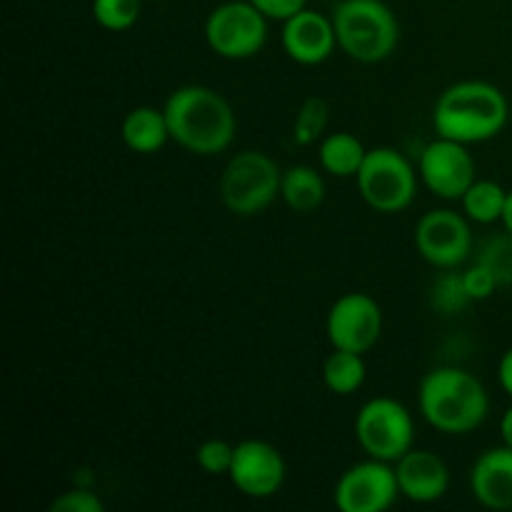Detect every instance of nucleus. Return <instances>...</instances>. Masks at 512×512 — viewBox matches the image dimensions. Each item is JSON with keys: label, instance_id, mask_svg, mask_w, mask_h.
<instances>
[{"label": "nucleus", "instance_id": "nucleus-12", "mask_svg": "<svg viewBox=\"0 0 512 512\" xmlns=\"http://www.w3.org/2000/svg\"><path fill=\"white\" fill-rule=\"evenodd\" d=\"M285 475H288V465L273 443L250 438L235 445L228 478L240 495L253 500L273 498L283 490Z\"/></svg>", "mask_w": 512, "mask_h": 512}, {"label": "nucleus", "instance_id": "nucleus-25", "mask_svg": "<svg viewBox=\"0 0 512 512\" xmlns=\"http://www.w3.org/2000/svg\"><path fill=\"white\" fill-rule=\"evenodd\" d=\"M478 263L488 265L500 280V285L512 283V233L503 238H493L483 245L478 255Z\"/></svg>", "mask_w": 512, "mask_h": 512}, {"label": "nucleus", "instance_id": "nucleus-30", "mask_svg": "<svg viewBox=\"0 0 512 512\" xmlns=\"http://www.w3.org/2000/svg\"><path fill=\"white\" fill-rule=\"evenodd\" d=\"M498 380H500V388L512 398V348L505 350V355L500 358L498 365Z\"/></svg>", "mask_w": 512, "mask_h": 512}, {"label": "nucleus", "instance_id": "nucleus-23", "mask_svg": "<svg viewBox=\"0 0 512 512\" xmlns=\"http://www.w3.org/2000/svg\"><path fill=\"white\" fill-rule=\"evenodd\" d=\"M90 13L100 28L123 33L140 20V0H93Z\"/></svg>", "mask_w": 512, "mask_h": 512}, {"label": "nucleus", "instance_id": "nucleus-32", "mask_svg": "<svg viewBox=\"0 0 512 512\" xmlns=\"http://www.w3.org/2000/svg\"><path fill=\"white\" fill-rule=\"evenodd\" d=\"M503 225H505V233H512V190H508V203H505Z\"/></svg>", "mask_w": 512, "mask_h": 512}, {"label": "nucleus", "instance_id": "nucleus-5", "mask_svg": "<svg viewBox=\"0 0 512 512\" xmlns=\"http://www.w3.org/2000/svg\"><path fill=\"white\" fill-rule=\"evenodd\" d=\"M278 163L263 150H240L225 165L218 193L225 208L238 218H253L268 210L280 195Z\"/></svg>", "mask_w": 512, "mask_h": 512}, {"label": "nucleus", "instance_id": "nucleus-19", "mask_svg": "<svg viewBox=\"0 0 512 512\" xmlns=\"http://www.w3.org/2000/svg\"><path fill=\"white\" fill-rule=\"evenodd\" d=\"M280 198L295 213H313L325 200V180L310 165H293L283 170Z\"/></svg>", "mask_w": 512, "mask_h": 512}, {"label": "nucleus", "instance_id": "nucleus-17", "mask_svg": "<svg viewBox=\"0 0 512 512\" xmlns=\"http://www.w3.org/2000/svg\"><path fill=\"white\" fill-rule=\"evenodd\" d=\"M120 138H123L125 148L140 155H153L163 150L170 140L165 110L153 108V105L133 108L120 123Z\"/></svg>", "mask_w": 512, "mask_h": 512}, {"label": "nucleus", "instance_id": "nucleus-9", "mask_svg": "<svg viewBox=\"0 0 512 512\" xmlns=\"http://www.w3.org/2000/svg\"><path fill=\"white\" fill-rule=\"evenodd\" d=\"M400 498L395 465L385 460H360L338 478L333 490L340 512H385Z\"/></svg>", "mask_w": 512, "mask_h": 512}, {"label": "nucleus", "instance_id": "nucleus-24", "mask_svg": "<svg viewBox=\"0 0 512 512\" xmlns=\"http://www.w3.org/2000/svg\"><path fill=\"white\" fill-rule=\"evenodd\" d=\"M430 300H433V308L445 315L458 313L465 305L473 303V298H470L468 290H465L463 273L440 275V278L435 280L433 290H430Z\"/></svg>", "mask_w": 512, "mask_h": 512}, {"label": "nucleus", "instance_id": "nucleus-28", "mask_svg": "<svg viewBox=\"0 0 512 512\" xmlns=\"http://www.w3.org/2000/svg\"><path fill=\"white\" fill-rule=\"evenodd\" d=\"M463 283L473 300H488L500 288V280L495 278L493 270L488 265L478 263V260L468 270H463Z\"/></svg>", "mask_w": 512, "mask_h": 512}, {"label": "nucleus", "instance_id": "nucleus-7", "mask_svg": "<svg viewBox=\"0 0 512 512\" xmlns=\"http://www.w3.org/2000/svg\"><path fill=\"white\" fill-rule=\"evenodd\" d=\"M355 440L368 458L395 465L413 450V415L395 398L368 400L355 415Z\"/></svg>", "mask_w": 512, "mask_h": 512}, {"label": "nucleus", "instance_id": "nucleus-16", "mask_svg": "<svg viewBox=\"0 0 512 512\" xmlns=\"http://www.w3.org/2000/svg\"><path fill=\"white\" fill-rule=\"evenodd\" d=\"M470 493L483 508L512 510V448H490L475 460L470 468Z\"/></svg>", "mask_w": 512, "mask_h": 512}, {"label": "nucleus", "instance_id": "nucleus-21", "mask_svg": "<svg viewBox=\"0 0 512 512\" xmlns=\"http://www.w3.org/2000/svg\"><path fill=\"white\" fill-rule=\"evenodd\" d=\"M463 203V213L468 215V220L480 225H493L503 223L505 203H508V190L500 183L488 178H475V183L465 190V195L460 198Z\"/></svg>", "mask_w": 512, "mask_h": 512}, {"label": "nucleus", "instance_id": "nucleus-8", "mask_svg": "<svg viewBox=\"0 0 512 512\" xmlns=\"http://www.w3.org/2000/svg\"><path fill=\"white\" fill-rule=\"evenodd\" d=\"M205 43L225 60L255 58L268 43V18L250 0H228L210 10Z\"/></svg>", "mask_w": 512, "mask_h": 512}, {"label": "nucleus", "instance_id": "nucleus-14", "mask_svg": "<svg viewBox=\"0 0 512 512\" xmlns=\"http://www.w3.org/2000/svg\"><path fill=\"white\" fill-rule=\"evenodd\" d=\"M283 48L298 65H320L338 48L333 18L318 10L303 8L293 18L283 20Z\"/></svg>", "mask_w": 512, "mask_h": 512}, {"label": "nucleus", "instance_id": "nucleus-6", "mask_svg": "<svg viewBox=\"0 0 512 512\" xmlns=\"http://www.w3.org/2000/svg\"><path fill=\"white\" fill-rule=\"evenodd\" d=\"M355 183L368 208L385 215L403 213L418 193V173L410 160L388 145L368 150Z\"/></svg>", "mask_w": 512, "mask_h": 512}, {"label": "nucleus", "instance_id": "nucleus-20", "mask_svg": "<svg viewBox=\"0 0 512 512\" xmlns=\"http://www.w3.org/2000/svg\"><path fill=\"white\" fill-rule=\"evenodd\" d=\"M368 378V365H365L363 353L353 350H338L325 358L323 363V383L330 393L335 395H353L358 393Z\"/></svg>", "mask_w": 512, "mask_h": 512}, {"label": "nucleus", "instance_id": "nucleus-2", "mask_svg": "<svg viewBox=\"0 0 512 512\" xmlns=\"http://www.w3.org/2000/svg\"><path fill=\"white\" fill-rule=\"evenodd\" d=\"M510 120V103L488 80H460L445 88L433 108V128L440 138L463 145L498 138Z\"/></svg>", "mask_w": 512, "mask_h": 512}, {"label": "nucleus", "instance_id": "nucleus-18", "mask_svg": "<svg viewBox=\"0 0 512 512\" xmlns=\"http://www.w3.org/2000/svg\"><path fill=\"white\" fill-rule=\"evenodd\" d=\"M365 155H368V148L363 145V140L345 130L330 133L320 140V168L333 178H355Z\"/></svg>", "mask_w": 512, "mask_h": 512}, {"label": "nucleus", "instance_id": "nucleus-3", "mask_svg": "<svg viewBox=\"0 0 512 512\" xmlns=\"http://www.w3.org/2000/svg\"><path fill=\"white\" fill-rule=\"evenodd\" d=\"M418 408L430 428L445 435H468L488 420L490 395L473 373L440 365L420 380Z\"/></svg>", "mask_w": 512, "mask_h": 512}, {"label": "nucleus", "instance_id": "nucleus-13", "mask_svg": "<svg viewBox=\"0 0 512 512\" xmlns=\"http://www.w3.org/2000/svg\"><path fill=\"white\" fill-rule=\"evenodd\" d=\"M420 180L440 200H460L475 183V160L458 140H433L420 153Z\"/></svg>", "mask_w": 512, "mask_h": 512}, {"label": "nucleus", "instance_id": "nucleus-22", "mask_svg": "<svg viewBox=\"0 0 512 512\" xmlns=\"http://www.w3.org/2000/svg\"><path fill=\"white\" fill-rule=\"evenodd\" d=\"M330 123V105L325 98H308L298 108L293 123V140L300 148H308V145L320 143L325 138V130Z\"/></svg>", "mask_w": 512, "mask_h": 512}, {"label": "nucleus", "instance_id": "nucleus-15", "mask_svg": "<svg viewBox=\"0 0 512 512\" xmlns=\"http://www.w3.org/2000/svg\"><path fill=\"white\" fill-rule=\"evenodd\" d=\"M395 475H398L400 495L418 505L438 503L450 488L448 463L433 450H408L395 463Z\"/></svg>", "mask_w": 512, "mask_h": 512}, {"label": "nucleus", "instance_id": "nucleus-11", "mask_svg": "<svg viewBox=\"0 0 512 512\" xmlns=\"http://www.w3.org/2000/svg\"><path fill=\"white\" fill-rule=\"evenodd\" d=\"M325 333L333 348L368 353L383 335V310L368 293L340 295L328 310Z\"/></svg>", "mask_w": 512, "mask_h": 512}, {"label": "nucleus", "instance_id": "nucleus-27", "mask_svg": "<svg viewBox=\"0 0 512 512\" xmlns=\"http://www.w3.org/2000/svg\"><path fill=\"white\" fill-rule=\"evenodd\" d=\"M105 503L90 488H70L50 503V512H103Z\"/></svg>", "mask_w": 512, "mask_h": 512}, {"label": "nucleus", "instance_id": "nucleus-26", "mask_svg": "<svg viewBox=\"0 0 512 512\" xmlns=\"http://www.w3.org/2000/svg\"><path fill=\"white\" fill-rule=\"evenodd\" d=\"M233 455L235 445L225 443L220 438H210L198 445V450H195V463L208 475H228L230 465H233Z\"/></svg>", "mask_w": 512, "mask_h": 512}, {"label": "nucleus", "instance_id": "nucleus-1", "mask_svg": "<svg viewBox=\"0 0 512 512\" xmlns=\"http://www.w3.org/2000/svg\"><path fill=\"white\" fill-rule=\"evenodd\" d=\"M170 140L193 155L213 158L233 145L238 120L223 93L208 85H183L163 105Z\"/></svg>", "mask_w": 512, "mask_h": 512}, {"label": "nucleus", "instance_id": "nucleus-4", "mask_svg": "<svg viewBox=\"0 0 512 512\" xmlns=\"http://www.w3.org/2000/svg\"><path fill=\"white\" fill-rule=\"evenodd\" d=\"M330 18L338 48L358 63H383L400 43V23L383 0H340Z\"/></svg>", "mask_w": 512, "mask_h": 512}, {"label": "nucleus", "instance_id": "nucleus-29", "mask_svg": "<svg viewBox=\"0 0 512 512\" xmlns=\"http://www.w3.org/2000/svg\"><path fill=\"white\" fill-rule=\"evenodd\" d=\"M268 20H288L303 8H308V0H250Z\"/></svg>", "mask_w": 512, "mask_h": 512}, {"label": "nucleus", "instance_id": "nucleus-31", "mask_svg": "<svg viewBox=\"0 0 512 512\" xmlns=\"http://www.w3.org/2000/svg\"><path fill=\"white\" fill-rule=\"evenodd\" d=\"M500 438H503V445L512 448V405L503 413L500 418Z\"/></svg>", "mask_w": 512, "mask_h": 512}, {"label": "nucleus", "instance_id": "nucleus-10", "mask_svg": "<svg viewBox=\"0 0 512 512\" xmlns=\"http://www.w3.org/2000/svg\"><path fill=\"white\" fill-rule=\"evenodd\" d=\"M415 250L435 268H458L473 253V230L468 215L450 208L428 210L415 225Z\"/></svg>", "mask_w": 512, "mask_h": 512}]
</instances>
